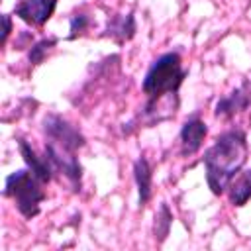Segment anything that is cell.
Segmentation results:
<instances>
[{"label": "cell", "instance_id": "15", "mask_svg": "<svg viewBox=\"0 0 251 251\" xmlns=\"http://www.w3.org/2000/svg\"><path fill=\"white\" fill-rule=\"evenodd\" d=\"M4 31H2V43H6V39H8V35H10V29H12V24H10V16H6L4 14Z\"/></svg>", "mask_w": 251, "mask_h": 251}, {"label": "cell", "instance_id": "6", "mask_svg": "<svg viewBox=\"0 0 251 251\" xmlns=\"http://www.w3.org/2000/svg\"><path fill=\"white\" fill-rule=\"evenodd\" d=\"M206 133H208V127L202 120L190 118L188 122H184L182 129H180V151H182V155L196 153L200 149Z\"/></svg>", "mask_w": 251, "mask_h": 251}, {"label": "cell", "instance_id": "13", "mask_svg": "<svg viewBox=\"0 0 251 251\" xmlns=\"http://www.w3.org/2000/svg\"><path fill=\"white\" fill-rule=\"evenodd\" d=\"M55 43H57L55 37H49V39H43V41L35 43V45L31 47V51H29V63H31V65H39V63L45 59V55L55 47Z\"/></svg>", "mask_w": 251, "mask_h": 251}, {"label": "cell", "instance_id": "12", "mask_svg": "<svg viewBox=\"0 0 251 251\" xmlns=\"http://www.w3.org/2000/svg\"><path fill=\"white\" fill-rule=\"evenodd\" d=\"M171 222H173V216L169 212V206L167 204H161L159 206V212L155 214V239L157 241H163L169 235Z\"/></svg>", "mask_w": 251, "mask_h": 251}, {"label": "cell", "instance_id": "9", "mask_svg": "<svg viewBox=\"0 0 251 251\" xmlns=\"http://www.w3.org/2000/svg\"><path fill=\"white\" fill-rule=\"evenodd\" d=\"M227 188H229V202L233 206H243L251 198V169L243 171L237 178L233 176Z\"/></svg>", "mask_w": 251, "mask_h": 251}, {"label": "cell", "instance_id": "7", "mask_svg": "<svg viewBox=\"0 0 251 251\" xmlns=\"http://www.w3.org/2000/svg\"><path fill=\"white\" fill-rule=\"evenodd\" d=\"M251 102V84L243 82L239 88H235L231 94H227L226 98L218 100L216 104V116H233L235 112H241L249 106Z\"/></svg>", "mask_w": 251, "mask_h": 251}, {"label": "cell", "instance_id": "5", "mask_svg": "<svg viewBox=\"0 0 251 251\" xmlns=\"http://www.w3.org/2000/svg\"><path fill=\"white\" fill-rule=\"evenodd\" d=\"M57 0H20L14 6V12L31 25H43L51 18Z\"/></svg>", "mask_w": 251, "mask_h": 251}, {"label": "cell", "instance_id": "1", "mask_svg": "<svg viewBox=\"0 0 251 251\" xmlns=\"http://www.w3.org/2000/svg\"><path fill=\"white\" fill-rule=\"evenodd\" d=\"M247 159V139L241 131H226L204 155L206 180L214 194H222Z\"/></svg>", "mask_w": 251, "mask_h": 251}, {"label": "cell", "instance_id": "2", "mask_svg": "<svg viewBox=\"0 0 251 251\" xmlns=\"http://www.w3.org/2000/svg\"><path fill=\"white\" fill-rule=\"evenodd\" d=\"M180 57L176 53H165L159 57L145 75L143 92L149 98H161L165 94H175L184 78Z\"/></svg>", "mask_w": 251, "mask_h": 251}, {"label": "cell", "instance_id": "8", "mask_svg": "<svg viewBox=\"0 0 251 251\" xmlns=\"http://www.w3.org/2000/svg\"><path fill=\"white\" fill-rule=\"evenodd\" d=\"M18 147H20V153H22L24 161L31 167V173H33L41 182H49L51 176H53L55 167L51 165V161L47 159V155H45L43 159H39V157L35 155V151L27 145V141H24V139H18Z\"/></svg>", "mask_w": 251, "mask_h": 251}, {"label": "cell", "instance_id": "10", "mask_svg": "<svg viewBox=\"0 0 251 251\" xmlns=\"http://www.w3.org/2000/svg\"><path fill=\"white\" fill-rule=\"evenodd\" d=\"M133 175H135V182H137V190H139V204L145 206L147 200L151 198V167L145 157H139L135 161Z\"/></svg>", "mask_w": 251, "mask_h": 251}, {"label": "cell", "instance_id": "4", "mask_svg": "<svg viewBox=\"0 0 251 251\" xmlns=\"http://www.w3.org/2000/svg\"><path fill=\"white\" fill-rule=\"evenodd\" d=\"M43 129L47 133L49 145H53V147L75 153L78 147L84 145V137L80 135V131L75 126H71L69 122H65L61 116H55V114L47 116L43 122Z\"/></svg>", "mask_w": 251, "mask_h": 251}, {"label": "cell", "instance_id": "11", "mask_svg": "<svg viewBox=\"0 0 251 251\" xmlns=\"http://www.w3.org/2000/svg\"><path fill=\"white\" fill-rule=\"evenodd\" d=\"M133 33H135V22H133V16H131V14H127V16H114V18L108 22L106 35L114 37L116 41L131 39Z\"/></svg>", "mask_w": 251, "mask_h": 251}, {"label": "cell", "instance_id": "14", "mask_svg": "<svg viewBox=\"0 0 251 251\" xmlns=\"http://www.w3.org/2000/svg\"><path fill=\"white\" fill-rule=\"evenodd\" d=\"M86 25H88V16H84V14L73 16L71 18V35H69V39H75L78 33H82L86 29Z\"/></svg>", "mask_w": 251, "mask_h": 251}, {"label": "cell", "instance_id": "3", "mask_svg": "<svg viewBox=\"0 0 251 251\" xmlns=\"http://www.w3.org/2000/svg\"><path fill=\"white\" fill-rule=\"evenodd\" d=\"M41 180L27 171H18L12 173L6 178V186H4V196L14 198L16 208L20 210V214L27 220H31L33 216L39 214V202L45 200V192L41 190Z\"/></svg>", "mask_w": 251, "mask_h": 251}]
</instances>
